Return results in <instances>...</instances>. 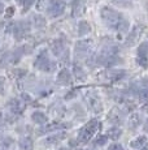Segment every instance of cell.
I'll return each instance as SVG.
<instances>
[{"label": "cell", "mask_w": 148, "mask_h": 150, "mask_svg": "<svg viewBox=\"0 0 148 150\" xmlns=\"http://www.w3.org/2000/svg\"><path fill=\"white\" fill-rule=\"evenodd\" d=\"M100 18L103 21V24L109 30H118L119 25L124 21L125 17L117 9H114L112 7H108V5H104V7L100 8Z\"/></svg>", "instance_id": "1"}, {"label": "cell", "mask_w": 148, "mask_h": 150, "mask_svg": "<svg viewBox=\"0 0 148 150\" xmlns=\"http://www.w3.org/2000/svg\"><path fill=\"white\" fill-rule=\"evenodd\" d=\"M31 50L29 46H22V47L15 48L12 51L3 54V56L0 57V68H7L9 65H15L21 60V57L26 54H30Z\"/></svg>", "instance_id": "2"}, {"label": "cell", "mask_w": 148, "mask_h": 150, "mask_svg": "<svg viewBox=\"0 0 148 150\" xmlns=\"http://www.w3.org/2000/svg\"><path fill=\"white\" fill-rule=\"evenodd\" d=\"M34 68L38 69V71L45 72V73H50L55 69V63L50 59L48 56V50L43 48V50L39 51V54L36 55L35 60H34Z\"/></svg>", "instance_id": "3"}, {"label": "cell", "mask_w": 148, "mask_h": 150, "mask_svg": "<svg viewBox=\"0 0 148 150\" xmlns=\"http://www.w3.org/2000/svg\"><path fill=\"white\" fill-rule=\"evenodd\" d=\"M99 128V120L98 119H91L89 123H86L78 132V138L77 140L82 144H86L91 140V137L96 133Z\"/></svg>", "instance_id": "4"}, {"label": "cell", "mask_w": 148, "mask_h": 150, "mask_svg": "<svg viewBox=\"0 0 148 150\" xmlns=\"http://www.w3.org/2000/svg\"><path fill=\"white\" fill-rule=\"evenodd\" d=\"M50 48H51V51H52V54L55 55L57 59H60L61 62H68L70 54H69V50H68L66 45H65V42L62 41V39H55V41H52Z\"/></svg>", "instance_id": "5"}, {"label": "cell", "mask_w": 148, "mask_h": 150, "mask_svg": "<svg viewBox=\"0 0 148 150\" xmlns=\"http://www.w3.org/2000/svg\"><path fill=\"white\" fill-rule=\"evenodd\" d=\"M30 28H31V24L29 21H25V20L13 22L12 24V34H13L16 41H22V39L26 38V35L31 30Z\"/></svg>", "instance_id": "6"}, {"label": "cell", "mask_w": 148, "mask_h": 150, "mask_svg": "<svg viewBox=\"0 0 148 150\" xmlns=\"http://www.w3.org/2000/svg\"><path fill=\"white\" fill-rule=\"evenodd\" d=\"M91 48H92V41L91 39H79L74 45V56H75V60H81L87 57L91 52Z\"/></svg>", "instance_id": "7"}, {"label": "cell", "mask_w": 148, "mask_h": 150, "mask_svg": "<svg viewBox=\"0 0 148 150\" xmlns=\"http://www.w3.org/2000/svg\"><path fill=\"white\" fill-rule=\"evenodd\" d=\"M84 100H86L87 106L92 112L95 114H99V112L103 111V103H101V99L99 97V94L94 90H90L84 94Z\"/></svg>", "instance_id": "8"}, {"label": "cell", "mask_w": 148, "mask_h": 150, "mask_svg": "<svg viewBox=\"0 0 148 150\" xmlns=\"http://www.w3.org/2000/svg\"><path fill=\"white\" fill-rule=\"evenodd\" d=\"M66 9V3L64 0H53V3L47 8L45 13L50 18H57V17L62 16Z\"/></svg>", "instance_id": "9"}, {"label": "cell", "mask_w": 148, "mask_h": 150, "mask_svg": "<svg viewBox=\"0 0 148 150\" xmlns=\"http://www.w3.org/2000/svg\"><path fill=\"white\" fill-rule=\"evenodd\" d=\"M143 31H144L143 25H134L131 31L127 34L126 39H125V45H126L127 47H133L134 45H136V43L139 42V39H140Z\"/></svg>", "instance_id": "10"}, {"label": "cell", "mask_w": 148, "mask_h": 150, "mask_svg": "<svg viewBox=\"0 0 148 150\" xmlns=\"http://www.w3.org/2000/svg\"><path fill=\"white\" fill-rule=\"evenodd\" d=\"M136 62L143 68L148 67V41L142 42L136 50Z\"/></svg>", "instance_id": "11"}, {"label": "cell", "mask_w": 148, "mask_h": 150, "mask_svg": "<svg viewBox=\"0 0 148 150\" xmlns=\"http://www.w3.org/2000/svg\"><path fill=\"white\" fill-rule=\"evenodd\" d=\"M104 79L109 82H116V81H119L122 80L125 76H126V71L125 69H113V68H109L108 71H105L103 73Z\"/></svg>", "instance_id": "12"}, {"label": "cell", "mask_w": 148, "mask_h": 150, "mask_svg": "<svg viewBox=\"0 0 148 150\" xmlns=\"http://www.w3.org/2000/svg\"><path fill=\"white\" fill-rule=\"evenodd\" d=\"M56 82L61 86H70L73 83V74L69 69L62 68L56 76Z\"/></svg>", "instance_id": "13"}, {"label": "cell", "mask_w": 148, "mask_h": 150, "mask_svg": "<svg viewBox=\"0 0 148 150\" xmlns=\"http://www.w3.org/2000/svg\"><path fill=\"white\" fill-rule=\"evenodd\" d=\"M7 108L9 110V112L12 115H21L24 111V105H22V100L18 98H12L9 99V102L7 103Z\"/></svg>", "instance_id": "14"}, {"label": "cell", "mask_w": 148, "mask_h": 150, "mask_svg": "<svg viewBox=\"0 0 148 150\" xmlns=\"http://www.w3.org/2000/svg\"><path fill=\"white\" fill-rule=\"evenodd\" d=\"M66 137L65 132H60V133H55V134H51V136L45 137L44 140V145L47 146H55V145H59L64 138Z\"/></svg>", "instance_id": "15"}, {"label": "cell", "mask_w": 148, "mask_h": 150, "mask_svg": "<svg viewBox=\"0 0 148 150\" xmlns=\"http://www.w3.org/2000/svg\"><path fill=\"white\" fill-rule=\"evenodd\" d=\"M31 120H33V123L38 124V125H45L48 123V116L43 111H34L31 114Z\"/></svg>", "instance_id": "16"}, {"label": "cell", "mask_w": 148, "mask_h": 150, "mask_svg": "<svg viewBox=\"0 0 148 150\" xmlns=\"http://www.w3.org/2000/svg\"><path fill=\"white\" fill-rule=\"evenodd\" d=\"M142 122H143V119H142V115L138 114V112H135V114H131V116H130L129 119V129L130 131H135V129H138L139 127L142 125Z\"/></svg>", "instance_id": "17"}, {"label": "cell", "mask_w": 148, "mask_h": 150, "mask_svg": "<svg viewBox=\"0 0 148 150\" xmlns=\"http://www.w3.org/2000/svg\"><path fill=\"white\" fill-rule=\"evenodd\" d=\"M31 22H33L34 28L36 29H43L47 25V21H45L44 17L42 14H36V13L31 14Z\"/></svg>", "instance_id": "18"}, {"label": "cell", "mask_w": 148, "mask_h": 150, "mask_svg": "<svg viewBox=\"0 0 148 150\" xmlns=\"http://www.w3.org/2000/svg\"><path fill=\"white\" fill-rule=\"evenodd\" d=\"M83 13V1L82 0H73L72 1V16L79 17Z\"/></svg>", "instance_id": "19"}, {"label": "cell", "mask_w": 148, "mask_h": 150, "mask_svg": "<svg viewBox=\"0 0 148 150\" xmlns=\"http://www.w3.org/2000/svg\"><path fill=\"white\" fill-rule=\"evenodd\" d=\"M73 73H74V76H75L77 80H79V81H86L87 73L83 71V68H82L81 65L78 64V63H74V65H73Z\"/></svg>", "instance_id": "20"}, {"label": "cell", "mask_w": 148, "mask_h": 150, "mask_svg": "<svg viewBox=\"0 0 148 150\" xmlns=\"http://www.w3.org/2000/svg\"><path fill=\"white\" fill-rule=\"evenodd\" d=\"M91 31V25L86 20H81L78 22V37H84Z\"/></svg>", "instance_id": "21"}, {"label": "cell", "mask_w": 148, "mask_h": 150, "mask_svg": "<svg viewBox=\"0 0 148 150\" xmlns=\"http://www.w3.org/2000/svg\"><path fill=\"white\" fill-rule=\"evenodd\" d=\"M108 119H109V122H110V123L114 124V125L117 127L118 124L122 122V114H121V111H119L118 108L112 110V112H110V114L108 115Z\"/></svg>", "instance_id": "22"}, {"label": "cell", "mask_w": 148, "mask_h": 150, "mask_svg": "<svg viewBox=\"0 0 148 150\" xmlns=\"http://www.w3.org/2000/svg\"><path fill=\"white\" fill-rule=\"evenodd\" d=\"M147 144V137L146 136H139L136 137L135 140H133L131 142H130V148L134 149V150H139L142 148H144Z\"/></svg>", "instance_id": "23"}, {"label": "cell", "mask_w": 148, "mask_h": 150, "mask_svg": "<svg viewBox=\"0 0 148 150\" xmlns=\"http://www.w3.org/2000/svg\"><path fill=\"white\" fill-rule=\"evenodd\" d=\"M18 146L21 150H33V140L30 137H22L21 140L18 141Z\"/></svg>", "instance_id": "24"}, {"label": "cell", "mask_w": 148, "mask_h": 150, "mask_svg": "<svg viewBox=\"0 0 148 150\" xmlns=\"http://www.w3.org/2000/svg\"><path fill=\"white\" fill-rule=\"evenodd\" d=\"M64 124H59V123H53V124H50V125H44L42 129H39V133L43 134V133H47V132H53V131H57V129H61L64 128Z\"/></svg>", "instance_id": "25"}, {"label": "cell", "mask_w": 148, "mask_h": 150, "mask_svg": "<svg viewBox=\"0 0 148 150\" xmlns=\"http://www.w3.org/2000/svg\"><path fill=\"white\" fill-rule=\"evenodd\" d=\"M121 136H122V129L119 128V127H112V128L108 129V137H109L110 140L117 141Z\"/></svg>", "instance_id": "26"}, {"label": "cell", "mask_w": 148, "mask_h": 150, "mask_svg": "<svg viewBox=\"0 0 148 150\" xmlns=\"http://www.w3.org/2000/svg\"><path fill=\"white\" fill-rule=\"evenodd\" d=\"M16 3L22 8V12H26L34 4H36V0H16Z\"/></svg>", "instance_id": "27"}, {"label": "cell", "mask_w": 148, "mask_h": 150, "mask_svg": "<svg viewBox=\"0 0 148 150\" xmlns=\"http://www.w3.org/2000/svg\"><path fill=\"white\" fill-rule=\"evenodd\" d=\"M13 144V140L10 137H1L0 138V150H8Z\"/></svg>", "instance_id": "28"}, {"label": "cell", "mask_w": 148, "mask_h": 150, "mask_svg": "<svg viewBox=\"0 0 148 150\" xmlns=\"http://www.w3.org/2000/svg\"><path fill=\"white\" fill-rule=\"evenodd\" d=\"M107 142H108V136L100 134V136H98L95 138V141H94V146H96V148H101V146H104Z\"/></svg>", "instance_id": "29"}, {"label": "cell", "mask_w": 148, "mask_h": 150, "mask_svg": "<svg viewBox=\"0 0 148 150\" xmlns=\"http://www.w3.org/2000/svg\"><path fill=\"white\" fill-rule=\"evenodd\" d=\"M53 3V0H36V9H45Z\"/></svg>", "instance_id": "30"}, {"label": "cell", "mask_w": 148, "mask_h": 150, "mask_svg": "<svg viewBox=\"0 0 148 150\" xmlns=\"http://www.w3.org/2000/svg\"><path fill=\"white\" fill-rule=\"evenodd\" d=\"M112 3L121 8H129L133 5V0H112Z\"/></svg>", "instance_id": "31"}, {"label": "cell", "mask_w": 148, "mask_h": 150, "mask_svg": "<svg viewBox=\"0 0 148 150\" xmlns=\"http://www.w3.org/2000/svg\"><path fill=\"white\" fill-rule=\"evenodd\" d=\"M129 28H130L129 21H127L126 18H124V21L121 22V25H119V28H118V31H121V33H126Z\"/></svg>", "instance_id": "32"}, {"label": "cell", "mask_w": 148, "mask_h": 150, "mask_svg": "<svg viewBox=\"0 0 148 150\" xmlns=\"http://www.w3.org/2000/svg\"><path fill=\"white\" fill-rule=\"evenodd\" d=\"M108 150H124V146H122L121 144L114 142V144H110V146L108 148Z\"/></svg>", "instance_id": "33"}, {"label": "cell", "mask_w": 148, "mask_h": 150, "mask_svg": "<svg viewBox=\"0 0 148 150\" xmlns=\"http://www.w3.org/2000/svg\"><path fill=\"white\" fill-rule=\"evenodd\" d=\"M4 88H5V81L3 77H0V94L4 93Z\"/></svg>", "instance_id": "34"}, {"label": "cell", "mask_w": 148, "mask_h": 150, "mask_svg": "<svg viewBox=\"0 0 148 150\" xmlns=\"http://www.w3.org/2000/svg\"><path fill=\"white\" fill-rule=\"evenodd\" d=\"M13 13H15V8H13V7H9V8H8V12H7V18H10Z\"/></svg>", "instance_id": "35"}, {"label": "cell", "mask_w": 148, "mask_h": 150, "mask_svg": "<svg viewBox=\"0 0 148 150\" xmlns=\"http://www.w3.org/2000/svg\"><path fill=\"white\" fill-rule=\"evenodd\" d=\"M22 98H24V99L26 100V103H31V98H30V96H27L26 93L22 94Z\"/></svg>", "instance_id": "36"}, {"label": "cell", "mask_w": 148, "mask_h": 150, "mask_svg": "<svg viewBox=\"0 0 148 150\" xmlns=\"http://www.w3.org/2000/svg\"><path fill=\"white\" fill-rule=\"evenodd\" d=\"M143 131L146 132V133H148V119L144 122V124H143Z\"/></svg>", "instance_id": "37"}, {"label": "cell", "mask_w": 148, "mask_h": 150, "mask_svg": "<svg viewBox=\"0 0 148 150\" xmlns=\"http://www.w3.org/2000/svg\"><path fill=\"white\" fill-rule=\"evenodd\" d=\"M4 11H5V5H4V3H3L1 0H0V14L4 12Z\"/></svg>", "instance_id": "38"}, {"label": "cell", "mask_w": 148, "mask_h": 150, "mask_svg": "<svg viewBox=\"0 0 148 150\" xmlns=\"http://www.w3.org/2000/svg\"><path fill=\"white\" fill-rule=\"evenodd\" d=\"M57 150H69V148H65V146H61V148H59Z\"/></svg>", "instance_id": "39"}, {"label": "cell", "mask_w": 148, "mask_h": 150, "mask_svg": "<svg viewBox=\"0 0 148 150\" xmlns=\"http://www.w3.org/2000/svg\"><path fill=\"white\" fill-rule=\"evenodd\" d=\"M1 122H3V115L0 114V124H1Z\"/></svg>", "instance_id": "40"}]
</instances>
